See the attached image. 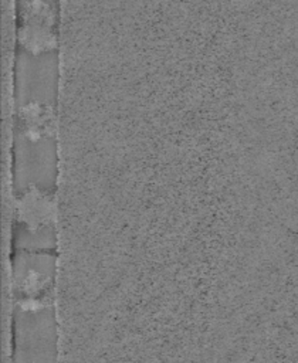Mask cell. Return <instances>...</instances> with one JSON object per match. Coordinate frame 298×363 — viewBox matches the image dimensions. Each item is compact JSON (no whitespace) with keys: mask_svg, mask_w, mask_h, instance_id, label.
<instances>
[{"mask_svg":"<svg viewBox=\"0 0 298 363\" xmlns=\"http://www.w3.org/2000/svg\"><path fill=\"white\" fill-rule=\"evenodd\" d=\"M55 292L16 298L13 305V363H57Z\"/></svg>","mask_w":298,"mask_h":363,"instance_id":"1","label":"cell"},{"mask_svg":"<svg viewBox=\"0 0 298 363\" xmlns=\"http://www.w3.org/2000/svg\"><path fill=\"white\" fill-rule=\"evenodd\" d=\"M57 257L50 251L17 250L13 258L11 285L16 298H40L55 289Z\"/></svg>","mask_w":298,"mask_h":363,"instance_id":"2","label":"cell"}]
</instances>
